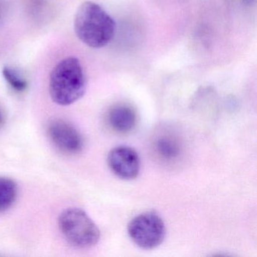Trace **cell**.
<instances>
[{
    "instance_id": "cell-11",
    "label": "cell",
    "mask_w": 257,
    "mask_h": 257,
    "mask_svg": "<svg viewBox=\"0 0 257 257\" xmlns=\"http://www.w3.org/2000/svg\"><path fill=\"white\" fill-rule=\"evenodd\" d=\"M4 121V115H3L2 112L0 111V124H2Z\"/></svg>"
},
{
    "instance_id": "cell-5",
    "label": "cell",
    "mask_w": 257,
    "mask_h": 257,
    "mask_svg": "<svg viewBox=\"0 0 257 257\" xmlns=\"http://www.w3.org/2000/svg\"><path fill=\"white\" fill-rule=\"evenodd\" d=\"M109 169L121 180H132L138 177L141 162L136 150L127 146L112 149L107 157Z\"/></svg>"
},
{
    "instance_id": "cell-9",
    "label": "cell",
    "mask_w": 257,
    "mask_h": 257,
    "mask_svg": "<svg viewBox=\"0 0 257 257\" xmlns=\"http://www.w3.org/2000/svg\"><path fill=\"white\" fill-rule=\"evenodd\" d=\"M3 76L10 87L17 92H24L28 88L26 79L14 67L6 66L3 69Z\"/></svg>"
},
{
    "instance_id": "cell-4",
    "label": "cell",
    "mask_w": 257,
    "mask_h": 257,
    "mask_svg": "<svg viewBox=\"0 0 257 257\" xmlns=\"http://www.w3.org/2000/svg\"><path fill=\"white\" fill-rule=\"evenodd\" d=\"M127 233L132 241L144 249H153L162 244L166 234L163 219L154 212L141 213L130 221Z\"/></svg>"
},
{
    "instance_id": "cell-10",
    "label": "cell",
    "mask_w": 257,
    "mask_h": 257,
    "mask_svg": "<svg viewBox=\"0 0 257 257\" xmlns=\"http://www.w3.org/2000/svg\"><path fill=\"white\" fill-rule=\"evenodd\" d=\"M158 153L165 159H174L180 153V147L175 140L170 138H161L158 141Z\"/></svg>"
},
{
    "instance_id": "cell-3",
    "label": "cell",
    "mask_w": 257,
    "mask_h": 257,
    "mask_svg": "<svg viewBox=\"0 0 257 257\" xmlns=\"http://www.w3.org/2000/svg\"><path fill=\"white\" fill-rule=\"evenodd\" d=\"M58 225L66 240L76 247L88 248L98 243L100 231L84 210L69 208L58 219Z\"/></svg>"
},
{
    "instance_id": "cell-2",
    "label": "cell",
    "mask_w": 257,
    "mask_h": 257,
    "mask_svg": "<svg viewBox=\"0 0 257 257\" xmlns=\"http://www.w3.org/2000/svg\"><path fill=\"white\" fill-rule=\"evenodd\" d=\"M86 87L85 71L77 58H65L52 70L49 79V93L57 104H73L84 95Z\"/></svg>"
},
{
    "instance_id": "cell-8",
    "label": "cell",
    "mask_w": 257,
    "mask_h": 257,
    "mask_svg": "<svg viewBox=\"0 0 257 257\" xmlns=\"http://www.w3.org/2000/svg\"><path fill=\"white\" fill-rule=\"evenodd\" d=\"M17 184L8 177H0V213L7 211L16 201Z\"/></svg>"
},
{
    "instance_id": "cell-1",
    "label": "cell",
    "mask_w": 257,
    "mask_h": 257,
    "mask_svg": "<svg viewBox=\"0 0 257 257\" xmlns=\"http://www.w3.org/2000/svg\"><path fill=\"white\" fill-rule=\"evenodd\" d=\"M115 21L98 4L83 3L76 12L75 33L89 47L100 49L107 46L115 36Z\"/></svg>"
},
{
    "instance_id": "cell-6",
    "label": "cell",
    "mask_w": 257,
    "mask_h": 257,
    "mask_svg": "<svg viewBox=\"0 0 257 257\" xmlns=\"http://www.w3.org/2000/svg\"><path fill=\"white\" fill-rule=\"evenodd\" d=\"M48 134L54 145L67 154H76L83 148V138L77 129L67 121L55 119L48 126Z\"/></svg>"
},
{
    "instance_id": "cell-7",
    "label": "cell",
    "mask_w": 257,
    "mask_h": 257,
    "mask_svg": "<svg viewBox=\"0 0 257 257\" xmlns=\"http://www.w3.org/2000/svg\"><path fill=\"white\" fill-rule=\"evenodd\" d=\"M107 120L112 130L119 134H127L136 127L138 116L133 107L120 103L109 109Z\"/></svg>"
}]
</instances>
